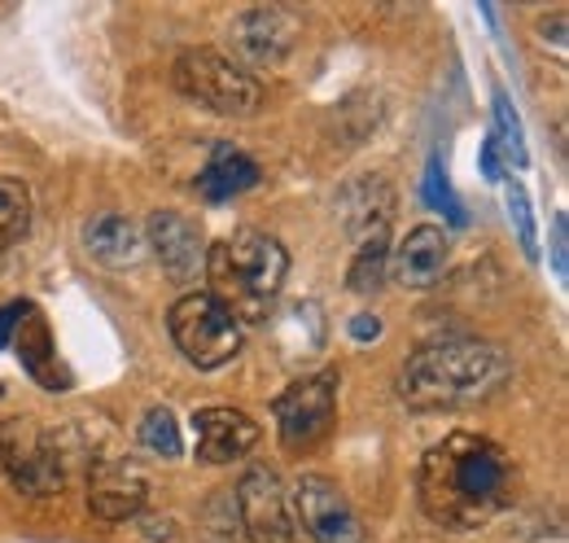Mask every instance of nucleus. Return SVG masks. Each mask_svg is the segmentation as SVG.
<instances>
[{"label": "nucleus", "mask_w": 569, "mask_h": 543, "mask_svg": "<svg viewBox=\"0 0 569 543\" xmlns=\"http://www.w3.org/2000/svg\"><path fill=\"white\" fill-rule=\"evenodd\" d=\"M4 470L27 495H53L62 491V456L49 434L31 430L27 421H13L4 443Z\"/></svg>", "instance_id": "nucleus-11"}, {"label": "nucleus", "mask_w": 569, "mask_h": 543, "mask_svg": "<svg viewBox=\"0 0 569 543\" xmlns=\"http://www.w3.org/2000/svg\"><path fill=\"white\" fill-rule=\"evenodd\" d=\"M351 334H356L359 342L381 338V320H377V316H356V320H351Z\"/></svg>", "instance_id": "nucleus-25"}, {"label": "nucleus", "mask_w": 569, "mask_h": 543, "mask_svg": "<svg viewBox=\"0 0 569 543\" xmlns=\"http://www.w3.org/2000/svg\"><path fill=\"white\" fill-rule=\"evenodd\" d=\"M417 500L433 526L478 531L517 504V465L496 438L447 434L421 456Z\"/></svg>", "instance_id": "nucleus-1"}, {"label": "nucleus", "mask_w": 569, "mask_h": 543, "mask_svg": "<svg viewBox=\"0 0 569 543\" xmlns=\"http://www.w3.org/2000/svg\"><path fill=\"white\" fill-rule=\"evenodd\" d=\"M18 312H22V307H9V312L0 316V346H4V338H9V334H13V320H9V316H18Z\"/></svg>", "instance_id": "nucleus-27"}, {"label": "nucleus", "mask_w": 569, "mask_h": 543, "mask_svg": "<svg viewBox=\"0 0 569 543\" xmlns=\"http://www.w3.org/2000/svg\"><path fill=\"white\" fill-rule=\"evenodd\" d=\"M141 443L153 452V456H167V461H176V456L184 452V443H180V425H176V412H171V407H149V412H144Z\"/></svg>", "instance_id": "nucleus-18"}, {"label": "nucleus", "mask_w": 569, "mask_h": 543, "mask_svg": "<svg viewBox=\"0 0 569 543\" xmlns=\"http://www.w3.org/2000/svg\"><path fill=\"white\" fill-rule=\"evenodd\" d=\"M232 53L241 58L237 67H281L284 58L293 53L298 45V18L284 13L277 4H259V9H246L232 18Z\"/></svg>", "instance_id": "nucleus-9"}, {"label": "nucleus", "mask_w": 569, "mask_h": 543, "mask_svg": "<svg viewBox=\"0 0 569 543\" xmlns=\"http://www.w3.org/2000/svg\"><path fill=\"white\" fill-rule=\"evenodd\" d=\"M176 88L189 101L207 106L214 115H228V119H246V115H254L263 106V83L250 70L237 67L232 58L214 53V49H189V53H180V62H176Z\"/></svg>", "instance_id": "nucleus-4"}, {"label": "nucleus", "mask_w": 569, "mask_h": 543, "mask_svg": "<svg viewBox=\"0 0 569 543\" xmlns=\"http://www.w3.org/2000/svg\"><path fill=\"white\" fill-rule=\"evenodd\" d=\"M144 233H149L153 259L167 268V276H176L180 285L198 280V272L207 268V237H202V228L189 215L158 210V215H149V228Z\"/></svg>", "instance_id": "nucleus-10"}, {"label": "nucleus", "mask_w": 569, "mask_h": 543, "mask_svg": "<svg viewBox=\"0 0 569 543\" xmlns=\"http://www.w3.org/2000/svg\"><path fill=\"white\" fill-rule=\"evenodd\" d=\"M381 272H386V237H372V241L359 246L347 280H351L356 294H372V289H381Z\"/></svg>", "instance_id": "nucleus-21"}, {"label": "nucleus", "mask_w": 569, "mask_h": 543, "mask_svg": "<svg viewBox=\"0 0 569 543\" xmlns=\"http://www.w3.org/2000/svg\"><path fill=\"white\" fill-rule=\"evenodd\" d=\"M390 272H395V285H403V289H433L442 280V272H447V237H442V228H433V224L412 228L399 241Z\"/></svg>", "instance_id": "nucleus-14"}, {"label": "nucleus", "mask_w": 569, "mask_h": 543, "mask_svg": "<svg viewBox=\"0 0 569 543\" xmlns=\"http://www.w3.org/2000/svg\"><path fill=\"white\" fill-rule=\"evenodd\" d=\"M167 329H171V342L180 346V355L202 373L232 364L237 351H241V325L214 303L211 294L176 298V307L167 316Z\"/></svg>", "instance_id": "nucleus-6"}, {"label": "nucleus", "mask_w": 569, "mask_h": 543, "mask_svg": "<svg viewBox=\"0 0 569 543\" xmlns=\"http://www.w3.org/2000/svg\"><path fill=\"white\" fill-rule=\"evenodd\" d=\"M31 228V194L22 180L0 176V255H9Z\"/></svg>", "instance_id": "nucleus-17"}, {"label": "nucleus", "mask_w": 569, "mask_h": 543, "mask_svg": "<svg viewBox=\"0 0 569 543\" xmlns=\"http://www.w3.org/2000/svg\"><path fill=\"white\" fill-rule=\"evenodd\" d=\"M482 171H487V180H503L499 176V149L487 140V149H482Z\"/></svg>", "instance_id": "nucleus-26"}, {"label": "nucleus", "mask_w": 569, "mask_h": 543, "mask_svg": "<svg viewBox=\"0 0 569 543\" xmlns=\"http://www.w3.org/2000/svg\"><path fill=\"white\" fill-rule=\"evenodd\" d=\"M508 215H512V224H517V237H521V250L535 259L539 255V233H535V215H530V198H526V189L512 180L508 185Z\"/></svg>", "instance_id": "nucleus-22"}, {"label": "nucleus", "mask_w": 569, "mask_h": 543, "mask_svg": "<svg viewBox=\"0 0 569 543\" xmlns=\"http://www.w3.org/2000/svg\"><path fill=\"white\" fill-rule=\"evenodd\" d=\"M508 382L503 351L482 338L426 342L399 373V399L412 412H442L491 399Z\"/></svg>", "instance_id": "nucleus-2"}, {"label": "nucleus", "mask_w": 569, "mask_h": 543, "mask_svg": "<svg viewBox=\"0 0 569 543\" xmlns=\"http://www.w3.org/2000/svg\"><path fill=\"white\" fill-rule=\"evenodd\" d=\"M53 355V342H49V329H44V320L40 316H31L27 325H22V338H18V359H22V368L31 373V377H40L44 386H49V373H44V359ZM58 359V355H53Z\"/></svg>", "instance_id": "nucleus-20"}, {"label": "nucleus", "mask_w": 569, "mask_h": 543, "mask_svg": "<svg viewBox=\"0 0 569 543\" xmlns=\"http://www.w3.org/2000/svg\"><path fill=\"white\" fill-rule=\"evenodd\" d=\"M207 276H211V298L241 325L268 320V307L277 303L289 272V255L272 233L241 228L228 241L207 250Z\"/></svg>", "instance_id": "nucleus-3"}, {"label": "nucleus", "mask_w": 569, "mask_h": 543, "mask_svg": "<svg viewBox=\"0 0 569 543\" xmlns=\"http://www.w3.org/2000/svg\"><path fill=\"white\" fill-rule=\"evenodd\" d=\"M144 495H149V482L128 461L97 465L92 482H88V509L101 522H128V517H137L144 509Z\"/></svg>", "instance_id": "nucleus-13"}, {"label": "nucleus", "mask_w": 569, "mask_h": 543, "mask_svg": "<svg viewBox=\"0 0 569 543\" xmlns=\"http://www.w3.org/2000/svg\"><path fill=\"white\" fill-rule=\"evenodd\" d=\"M272 412H277V434L289 456L316 452L333 434V421H338V373L325 368V373H311L284 386L272 399Z\"/></svg>", "instance_id": "nucleus-5"}, {"label": "nucleus", "mask_w": 569, "mask_h": 543, "mask_svg": "<svg viewBox=\"0 0 569 543\" xmlns=\"http://www.w3.org/2000/svg\"><path fill=\"white\" fill-rule=\"evenodd\" d=\"M232 509H237V522L250 543H293L289 495L268 465H250L241 474L237 491H232Z\"/></svg>", "instance_id": "nucleus-7"}, {"label": "nucleus", "mask_w": 569, "mask_h": 543, "mask_svg": "<svg viewBox=\"0 0 569 543\" xmlns=\"http://www.w3.org/2000/svg\"><path fill=\"white\" fill-rule=\"evenodd\" d=\"M259 185V162L254 158H246L237 145H228V140H219L211 149V158H207V167L198 171V180H193V189L207 198V203H228V198H241V194H250Z\"/></svg>", "instance_id": "nucleus-15"}, {"label": "nucleus", "mask_w": 569, "mask_h": 543, "mask_svg": "<svg viewBox=\"0 0 569 543\" xmlns=\"http://www.w3.org/2000/svg\"><path fill=\"white\" fill-rule=\"evenodd\" d=\"M552 264H557V276H566V215L552 219Z\"/></svg>", "instance_id": "nucleus-24"}, {"label": "nucleus", "mask_w": 569, "mask_h": 543, "mask_svg": "<svg viewBox=\"0 0 569 543\" xmlns=\"http://www.w3.org/2000/svg\"><path fill=\"white\" fill-rule=\"evenodd\" d=\"M496 145L499 154L512 162V167H526V136H521V119H517V110H512V101H508V92L496 88Z\"/></svg>", "instance_id": "nucleus-19"}, {"label": "nucleus", "mask_w": 569, "mask_h": 543, "mask_svg": "<svg viewBox=\"0 0 569 543\" xmlns=\"http://www.w3.org/2000/svg\"><path fill=\"white\" fill-rule=\"evenodd\" d=\"M293 513H298V526L316 543H368V531H363L359 513L351 509V500L329 477L320 474L298 477V486H293Z\"/></svg>", "instance_id": "nucleus-8"}, {"label": "nucleus", "mask_w": 569, "mask_h": 543, "mask_svg": "<svg viewBox=\"0 0 569 543\" xmlns=\"http://www.w3.org/2000/svg\"><path fill=\"white\" fill-rule=\"evenodd\" d=\"M198 430V461L202 465H228L241 461L254 443H259V425L254 416L237 412V407H202L193 416Z\"/></svg>", "instance_id": "nucleus-12"}, {"label": "nucleus", "mask_w": 569, "mask_h": 543, "mask_svg": "<svg viewBox=\"0 0 569 543\" xmlns=\"http://www.w3.org/2000/svg\"><path fill=\"white\" fill-rule=\"evenodd\" d=\"M426 198L429 206H442L447 215H451V224H465V210H460V203L451 198V189H447V176L438 171V158L429 162V176H426Z\"/></svg>", "instance_id": "nucleus-23"}, {"label": "nucleus", "mask_w": 569, "mask_h": 543, "mask_svg": "<svg viewBox=\"0 0 569 543\" xmlns=\"http://www.w3.org/2000/svg\"><path fill=\"white\" fill-rule=\"evenodd\" d=\"M83 250L106 268H137L144 259V233L123 215H97L83 228Z\"/></svg>", "instance_id": "nucleus-16"}]
</instances>
